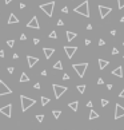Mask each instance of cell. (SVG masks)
<instances>
[{
  "label": "cell",
  "instance_id": "cell-1",
  "mask_svg": "<svg viewBox=\"0 0 124 130\" xmlns=\"http://www.w3.org/2000/svg\"><path fill=\"white\" fill-rule=\"evenodd\" d=\"M20 102H21V111H23V113H26L29 107H32L36 103L35 99L28 98V97H26V95H20Z\"/></svg>",
  "mask_w": 124,
  "mask_h": 130
},
{
  "label": "cell",
  "instance_id": "cell-2",
  "mask_svg": "<svg viewBox=\"0 0 124 130\" xmlns=\"http://www.w3.org/2000/svg\"><path fill=\"white\" fill-rule=\"evenodd\" d=\"M73 11L76 12V14H80V15H83V16H85V17H90V8H88V1H83V3L80 4V6H78V7H75V9Z\"/></svg>",
  "mask_w": 124,
  "mask_h": 130
},
{
  "label": "cell",
  "instance_id": "cell-3",
  "mask_svg": "<svg viewBox=\"0 0 124 130\" xmlns=\"http://www.w3.org/2000/svg\"><path fill=\"white\" fill-rule=\"evenodd\" d=\"M72 69L76 71V74H78L80 78H83L84 76V74H85V70L88 69V63H75V64H72Z\"/></svg>",
  "mask_w": 124,
  "mask_h": 130
},
{
  "label": "cell",
  "instance_id": "cell-4",
  "mask_svg": "<svg viewBox=\"0 0 124 130\" xmlns=\"http://www.w3.org/2000/svg\"><path fill=\"white\" fill-rule=\"evenodd\" d=\"M53 8H55V3H53V1L44 3V4H41V6H40V9H41L43 12H46L47 16H49V17L53 15Z\"/></svg>",
  "mask_w": 124,
  "mask_h": 130
},
{
  "label": "cell",
  "instance_id": "cell-5",
  "mask_svg": "<svg viewBox=\"0 0 124 130\" xmlns=\"http://www.w3.org/2000/svg\"><path fill=\"white\" fill-rule=\"evenodd\" d=\"M52 87H53V92H55V98H56V99H59V98H60V97L64 94V92L68 90L65 86H59V84H53Z\"/></svg>",
  "mask_w": 124,
  "mask_h": 130
},
{
  "label": "cell",
  "instance_id": "cell-6",
  "mask_svg": "<svg viewBox=\"0 0 124 130\" xmlns=\"http://www.w3.org/2000/svg\"><path fill=\"white\" fill-rule=\"evenodd\" d=\"M8 94H12V90L4 83L3 81H0V97L3 95H8Z\"/></svg>",
  "mask_w": 124,
  "mask_h": 130
},
{
  "label": "cell",
  "instance_id": "cell-7",
  "mask_svg": "<svg viewBox=\"0 0 124 130\" xmlns=\"http://www.w3.org/2000/svg\"><path fill=\"white\" fill-rule=\"evenodd\" d=\"M99 12H100V17L104 19V17H107L108 14L112 12V8L111 7H105V6H99Z\"/></svg>",
  "mask_w": 124,
  "mask_h": 130
},
{
  "label": "cell",
  "instance_id": "cell-8",
  "mask_svg": "<svg viewBox=\"0 0 124 130\" xmlns=\"http://www.w3.org/2000/svg\"><path fill=\"white\" fill-rule=\"evenodd\" d=\"M0 113L4 114V115L7 117V118H11V113H12V105L8 103L4 107H0Z\"/></svg>",
  "mask_w": 124,
  "mask_h": 130
},
{
  "label": "cell",
  "instance_id": "cell-9",
  "mask_svg": "<svg viewBox=\"0 0 124 130\" xmlns=\"http://www.w3.org/2000/svg\"><path fill=\"white\" fill-rule=\"evenodd\" d=\"M64 51H65L67 56L71 59L73 55H75V52L78 51V47H75V46H64Z\"/></svg>",
  "mask_w": 124,
  "mask_h": 130
},
{
  "label": "cell",
  "instance_id": "cell-10",
  "mask_svg": "<svg viewBox=\"0 0 124 130\" xmlns=\"http://www.w3.org/2000/svg\"><path fill=\"white\" fill-rule=\"evenodd\" d=\"M121 117H124V107L117 103L115 106V119H119Z\"/></svg>",
  "mask_w": 124,
  "mask_h": 130
},
{
  "label": "cell",
  "instance_id": "cell-11",
  "mask_svg": "<svg viewBox=\"0 0 124 130\" xmlns=\"http://www.w3.org/2000/svg\"><path fill=\"white\" fill-rule=\"evenodd\" d=\"M27 27H28V28H35V30H39V28H40V26H39V22H38V17H36V16L32 17L31 20L27 23Z\"/></svg>",
  "mask_w": 124,
  "mask_h": 130
},
{
  "label": "cell",
  "instance_id": "cell-12",
  "mask_svg": "<svg viewBox=\"0 0 124 130\" xmlns=\"http://www.w3.org/2000/svg\"><path fill=\"white\" fill-rule=\"evenodd\" d=\"M27 61H28V66L29 67H33L35 64L39 62V58H36V56H31V55H28L27 56Z\"/></svg>",
  "mask_w": 124,
  "mask_h": 130
},
{
  "label": "cell",
  "instance_id": "cell-13",
  "mask_svg": "<svg viewBox=\"0 0 124 130\" xmlns=\"http://www.w3.org/2000/svg\"><path fill=\"white\" fill-rule=\"evenodd\" d=\"M112 75L119 76V78H123V67H121V66L116 67V69L112 71Z\"/></svg>",
  "mask_w": 124,
  "mask_h": 130
},
{
  "label": "cell",
  "instance_id": "cell-14",
  "mask_svg": "<svg viewBox=\"0 0 124 130\" xmlns=\"http://www.w3.org/2000/svg\"><path fill=\"white\" fill-rule=\"evenodd\" d=\"M43 52H44V55H46V58L47 59H49L53 55V52H55V50L53 48H48V47H46V48H43Z\"/></svg>",
  "mask_w": 124,
  "mask_h": 130
},
{
  "label": "cell",
  "instance_id": "cell-15",
  "mask_svg": "<svg viewBox=\"0 0 124 130\" xmlns=\"http://www.w3.org/2000/svg\"><path fill=\"white\" fill-rule=\"evenodd\" d=\"M16 23H19V19L16 17L15 14H11L8 17V24H16Z\"/></svg>",
  "mask_w": 124,
  "mask_h": 130
},
{
  "label": "cell",
  "instance_id": "cell-16",
  "mask_svg": "<svg viewBox=\"0 0 124 130\" xmlns=\"http://www.w3.org/2000/svg\"><path fill=\"white\" fill-rule=\"evenodd\" d=\"M76 36H78V35H76V32H72V31H67V40H68V42L73 40V39H75Z\"/></svg>",
  "mask_w": 124,
  "mask_h": 130
},
{
  "label": "cell",
  "instance_id": "cell-17",
  "mask_svg": "<svg viewBox=\"0 0 124 130\" xmlns=\"http://www.w3.org/2000/svg\"><path fill=\"white\" fill-rule=\"evenodd\" d=\"M110 64V62L108 61H104V59H99V67H100V70H104L105 67Z\"/></svg>",
  "mask_w": 124,
  "mask_h": 130
},
{
  "label": "cell",
  "instance_id": "cell-18",
  "mask_svg": "<svg viewBox=\"0 0 124 130\" xmlns=\"http://www.w3.org/2000/svg\"><path fill=\"white\" fill-rule=\"evenodd\" d=\"M68 106H69V109L72 110V111H78L79 102L78 101H73V102H71V103H68Z\"/></svg>",
  "mask_w": 124,
  "mask_h": 130
},
{
  "label": "cell",
  "instance_id": "cell-19",
  "mask_svg": "<svg viewBox=\"0 0 124 130\" xmlns=\"http://www.w3.org/2000/svg\"><path fill=\"white\" fill-rule=\"evenodd\" d=\"M99 118V114L96 113L95 110H91V113H90V119H96Z\"/></svg>",
  "mask_w": 124,
  "mask_h": 130
},
{
  "label": "cell",
  "instance_id": "cell-20",
  "mask_svg": "<svg viewBox=\"0 0 124 130\" xmlns=\"http://www.w3.org/2000/svg\"><path fill=\"white\" fill-rule=\"evenodd\" d=\"M53 69L55 70H63V64H61V61H58L55 64H53Z\"/></svg>",
  "mask_w": 124,
  "mask_h": 130
},
{
  "label": "cell",
  "instance_id": "cell-21",
  "mask_svg": "<svg viewBox=\"0 0 124 130\" xmlns=\"http://www.w3.org/2000/svg\"><path fill=\"white\" fill-rule=\"evenodd\" d=\"M28 81H29L28 75H27L26 72H21V76H20V82H28Z\"/></svg>",
  "mask_w": 124,
  "mask_h": 130
},
{
  "label": "cell",
  "instance_id": "cell-22",
  "mask_svg": "<svg viewBox=\"0 0 124 130\" xmlns=\"http://www.w3.org/2000/svg\"><path fill=\"white\" fill-rule=\"evenodd\" d=\"M78 91L80 92V94H84V91H85V84H79V86H78Z\"/></svg>",
  "mask_w": 124,
  "mask_h": 130
},
{
  "label": "cell",
  "instance_id": "cell-23",
  "mask_svg": "<svg viewBox=\"0 0 124 130\" xmlns=\"http://www.w3.org/2000/svg\"><path fill=\"white\" fill-rule=\"evenodd\" d=\"M41 105H43V106H46V105H48L49 103V98H47V97H41Z\"/></svg>",
  "mask_w": 124,
  "mask_h": 130
},
{
  "label": "cell",
  "instance_id": "cell-24",
  "mask_svg": "<svg viewBox=\"0 0 124 130\" xmlns=\"http://www.w3.org/2000/svg\"><path fill=\"white\" fill-rule=\"evenodd\" d=\"M52 114H53V117H55L56 119L59 118V117H60V114H61V111L60 110H53V111H52Z\"/></svg>",
  "mask_w": 124,
  "mask_h": 130
},
{
  "label": "cell",
  "instance_id": "cell-25",
  "mask_svg": "<svg viewBox=\"0 0 124 130\" xmlns=\"http://www.w3.org/2000/svg\"><path fill=\"white\" fill-rule=\"evenodd\" d=\"M117 4H119V8L120 9L124 8V0H117Z\"/></svg>",
  "mask_w": 124,
  "mask_h": 130
},
{
  "label": "cell",
  "instance_id": "cell-26",
  "mask_svg": "<svg viewBox=\"0 0 124 130\" xmlns=\"http://www.w3.org/2000/svg\"><path fill=\"white\" fill-rule=\"evenodd\" d=\"M36 119H38L39 122H43V119H44V115H43V114H38V115H36Z\"/></svg>",
  "mask_w": 124,
  "mask_h": 130
},
{
  "label": "cell",
  "instance_id": "cell-27",
  "mask_svg": "<svg viewBox=\"0 0 124 130\" xmlns=\"http://www.w3.org/2000/svg\"><path fill=\"white\" fill-rule=\"evenodd\" d=\"M49 38H51V39H56V38H58V35H56V32H55V31H52L51 34H49Z\"/></svg>",
  "mask_w": 124,
  "mask_h": 130
},
{
  "label": "cell",
  "instance_id": "cell-28",
  "mask_svg": "<svg viewBox=\"0 0 124 130\" xmlns=\"http://www.w3.org/2000/svg\"><path fill=\"white\" fill-rule=\"evenodd\" d=\"M7 44H8L9 47H13L15 46V40H12V39L11 40H7Z\"/></svg>",
  "mask_w": 124,
  "mask_h": 130
},
{
  "label": "cell",
  "instance_id": "cell-29",
  "mask_svg": "<svg viewBox=\"0 0 124 130\" xmlns=\"http://www.w3.org/2000/svg\"><path fill=\"white\" fill-rule=\"evenodd\" d=\"M107 105H108V101H107V99H101V106L105 107Z\"/></svg>",
  "mask_w": 124,
  "mask_h": 130
},
{
  "label": "cell",
  "instance_id": "cell-30",
  "mask_svg": "<svg viewBox=\"0 0 124 130\" xmlns=\"http://www.w3.org/2000/svg\"><path fill=\"white\" fill-rule=\"evenodd\" d=\"M117 54H119V50L116 48V47H113L112 48V55H117Z\"/></svg>",
  "mask_w": 124,
  "mask_h": 130
},
{
  "label": "cell",
  "instance_id": "cell-31",
  "mask_svg": "<svg viewBox=\"0 0 124 130\" xmlns=\"http://www.w3.org/2000/svg\"><path fill=\"white\" fill-rule=\"evenodd\" d=\"M7 71L9 72V74H13V71H15V69L13 67H8V69H7Z\"/></svg>",
  "mask_w": 124,
  "mask_h": 130
},
{
  "label": "cell",
  "instance_id": "cell-32",
  "mask_svg": "<svg viewBox=\"0 0 124 130\" xmlns=\"http://www.w3.org/2000/svg\"><path fill=\"white\" fill-rule=\"evenodd\" d=\"M20 40H27V36H26V34H21V35H20Z\"/></svg>",
  "mask_w": 124,
  "mask_h": 130
},
{
  "label": "cell",
  "instance_id": "cell-33",
  "mask_svg": "<svg viewBox=\"0 0 124 130\" xmlns=\"http://www.w3.org/2000/svg\"><path fill=\"white\" fill-rule=\"evenodd\" d=\"M61 12H63V14H67V12H68V8H67V7H63V8H61Z\"/></svg>",
  "mask_w": 124,
  "mask_h": 130
},
{
  "label": "cell",
  "instance_id": "cell-34",
  "mask_svg": "<svg viewBox=\"0 0 124 130\" xmlns=\"http://www.w3.org/2000/svg\"><path fill=\"white\" fill-rule=\"evenodd\" d=\"M63 79H64V81H68V79H69V75H68V74H64V75H63Z\"/></svg>",
  "mask_w": 124,
  "mask_h": 130
},
{
  "label": "cell",
  "instance_id": "cell-35",
  "mask_svg": "<svg viewBox=\"0 0 124 130\" xmlns=\"http://www.w3.org/2000/svg\"><path fill=\"white\" fill-rule=\"evenodd\" d=\"M96 83H98V84H103V83H104V81H103V79H101V78H99Z\"/></svg>",
  "mask_w": 124,
  "mask_h": 130
},
{
  "label": "cell",
  "instance_id": "cell-36",
  "mask_svg": "<svg viewBox=\"0 0 124 130\" xmlns=\"http://www.w3.org/2000/svg\"><path fill=\"white\" fill-rule=\"evenodd\" d=\"M104 44H105V42H104L103 39H100V40H99V46H104Z\"/></svg>",
  "mask_w": 124,
  "mask_h": 130
},
{
  "label": "cell",
  "instance_id": "cell-37",
  "mask_svg": "<svg viewBox=\"0 0 124 130\" xmlns=\"http://www.w3.org/2000/svg\"><path fill=\"white\" fill-rule=\"evenodd\" d=\"M19 8H20V9L26 8V4H24V3H20V4H19Z\"/></svg>",
  "mask_w": 124,
  "mask_h": 130
},
{
  "label": "cell",
  "instance_id": "cell-38",
  "mask_svg": "<svg viewBox=\"0 0 124 130\" xmlns=\"http://www.w3.org/2000/svg\"><path fill=\"white\" fill-rule=\"evenodd\" d=\"M84 43H85V46H90V44H91V40H90V39H85V42H84Z\"/></svg>",
  "mask_w": 124,
  "mask_h": 130
},
{
  "label": "cell",
  "instance_id": "cell-39",
  "mask_svg": "<svg viewBox=\"0 0 124 130\" xmlns=\"http://www.w3.org/2000/svg\"><path fill=\"white\" fill-rule=\"evenodd\" d=\"M87 106H88V107H91V109H92V106H93L92 101H90V102H88V103H87Z\"/></svg>",
  "mask_w": 124,
  "mask_h": 130
},
{
  "label": "cell",
  "instance_id": "cell-40",
  "mask_svg": "<svg viewBox=\"0 0 124 130\" xmlns=\"http://www.w3.org/2000/svg\"><path fill=\"white\" fill-rule=\"evenodd\" d=\"M119 97H120V98H124V89L121 90V92H120V94H119Z\"/></svg>",
  "mask_w": 124,
  "mask_h": 130
},
{
  "label": "cell",
  "instance_id": "cell-41",
  "mask_svg": "<svg viewBox=\"0 0 124 130\" xmlns=\"http://www.w3.org/2000/svg\"><path fill=\"white\" fill-rule=\"evenodd\" d=\"M4 55H6V54H4V51H3V50H0V58H4Z\"/></svg>",
  "mask_w": 124,
  "mask_h": 130
},
{
  "label": "cell",
  "instance_id": "cell-42",
  "mask_svg": "<svg viewBox=\"0 0 124 130\" xmlns=\"http://www.w3.org/2000/svg\"><path fill=\"white\" fill-rule=\"evenodd\" d=\"M39 42H40V40H39L38 38H35V39H33V44H39Z\"/></svg>",
  "mask_w": 124,
  "mask_h": 130
},
{
  "label": "cell",
  "instance_id": "cell-43",
  "mask_svg": "<svg viewBox=\"0 0 124 130\" xmlns=\"http://www.w3.org/2000/svg\"><path fill=\"white\" fill-rule=\"evenodd\" d=\"M35 89H36V90L40 89V83H35Z\"/></svg>",
  "mask_w": 124,
  "mask_h": 130
},
{
  "label": "cell",
  "instance_id": "cell-44",
  "mask_svg": "<svg viewBox=\"0 0 124 130\" xmlns=\"http://www.w3.org/2000/svg\"><path fill=\"white\" fill-rule=\"evenodd\" d=\"M111 35H112V36H115V35H116V30H111Z\"/></svg>",
  "mask_w": 124,
  "mask_h": 130
},
{
  "label": "cell",
  "instance_id": "cell-45",
  "mask_svg": "<svg viewBox=\"0 0 124 130\" xmlns=\"http://www.w3.org/2000/svg\"><path fill=\"white\" fill-rule=\"evenodd\" d=\"M63 20H58V26H63Z\"/></svg>",
  "mask_w": 124,
  "mask_h": 130
},
{
  "label": "cell",
  "instance_id": "cell-46",
  "mask_svg": "<svg viewBox=\"0 0 124 130\" xmlns=\"http://www.w3.org/2000/svg\"><path fill=\"white\" fill-rule=\"evenodd\" d=\"M41 75H43V76L47 75V71H46V70H43V71H41Z\"/></svg>",
  "mask_w": 124,
  "mask_h": 130
},
{
  "label": "cell",
  "instance_id": "cell-47",
  "mask_svg": "<svg viewBox=\"0 0 124 130\" xmlns=\"http://www.w3.org/2000/svg\"><path fill=\"white\" fill-rule=\"evenodd\" d=\"M87 30H90V31H91V30H92V26H91V24H88V26H87Z\"/></svg>",
  "mask_w": 124,
  "mask_h": 130
},
{
  "label": "cell",
  "instance_id": "cell-48",
  "mask_svg": "<svg viewBox=\"0 0 124 130\" xmlns=\"http://www.w3.org/2000/svg\"><path fill=\"white\" fill-rule=\"evenodd\" d=\"M11 1H12V0H4V3H6V4H9Z\"/></svg>",
  "mask_w": 124,
  "mask_h": 130
},
{
  "label": "cell",
  "instance_id": "cell-49",
  "mask_svg": "<svg viewBox=\"0 0 124 130\" xmlns=\"http://www.w3.org/2000/svg\"><path fill=\"white\" fill-rule=\"evenodd\" d=\"M120 23H124V16L120 17Z\"/></svg>",
  "mask_w": 124,
  "mask_h": 130
},
{
  "label": "cell",
  "instance_id": "cell-50",
  "mask_svg": "<svg viewBox=\"0 0 124 130\" xmlns=\"http://www.w3.org/2000/svg\"><path fill=\"white\" fill-rule=\"evenodd\" d=\"M123 46H124V42H123Z\"/></svg>",
  "mask_w": 124,
  "mask_h": 130
}]
</instances>
